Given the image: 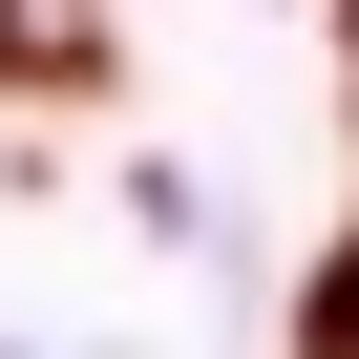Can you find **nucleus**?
<instances>
[{
  "label": "nucleus",
  "mask_w": 359,
  "mask_h": 359,
  "mask_svg": "<svg viewBox=\"0 0 359 359\" xmlns=\"http://www.w3.org/2000/svg\"><path fill=\"white\" fill-rule=\"evenodd\" d=\"M317 359H359V254H338V296H317Z\"/></svg>",
  "instance_id": "1"
}]
</instances>
